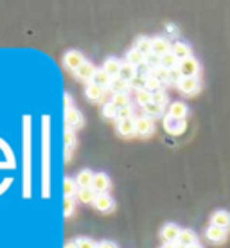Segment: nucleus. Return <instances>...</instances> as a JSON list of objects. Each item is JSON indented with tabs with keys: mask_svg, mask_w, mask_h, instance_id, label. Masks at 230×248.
Wrapping results in <instances>:
<instances>
[{
	"mask_svg": "<svg viewBox=\"0 0 230 248\" xmlns=\"http://www.w3.org/2000/svg\"><path fill=\"white\" fill-rule=\"evenodd\" d=\"M211 223L214 225V227H219V229L229 230L230 229V212L216 211L211 217Z\"/></svg>",
	"mask_w": 230,
	"mask_h": 248,
	"instance_id": "obj_10",
	"label": "nucleus"
},
{
	"mask_svg": "<svg viewBox=\"0 0 230 248\" xmlns=\"http://www.w3.org/2000/svg\"><path fill=\"white\" fill-rule=\"evenodd\" d=\"M205 236H207V239H209V241H212V243H221V241H225V239H227V230L211 225V227L207 229Z\"/></svg>",
	"mask_w": 230,
	"mask_h": 248,
	"instance_id": "obj_15",
	"label": "nucleus"
},
{
	"mask_svg": "<svg viewBox=\"0 0 230 248\" xmlns=\"http://www.w3.org/2000/svg\"><path fill=\"white\" fill-rule=\"evenodd\" d=\"M151 101H153V93L148 92V90H140V92H137V103L140 106H146V105H150Z\"/></svg>",
	"mask_w": 230,
	"mask_h": 248,
	"instance_id": "obj_33",
	"label": "nucleus"
},
{
	"mask_svg": "<svg viewBox=\"0 0 230 248\" xmlns=\"http://www.w3.org/2000/svg\"><path fill=\"white\" fill-rule=\"evenodd\" d=\"M119 121H126V119H133V108L131 106H124V108H119L117 112Z\"/></svg>",
	"mask_w": 230,
	"mask_h": 248,
	"instance_id": "obj_38",
	"label": "nucleus"
},
{
	"mask_svg": "<svg viewBox=\"0 0 230 248\" xmlns=\"http://www.w3.org/2000/svg\"><path fill=\"white\" fill-rule=\"evenodd\" d=\"M185 126H187L185 121L174 119V117H171V115L164 117V128H166V131L171 133V135H182V133L185 131Z\"/></svg>",
	"mask_w": 230,
	"mask_h": 248,
	"instance_id": "obj_3",
	"label": "nucleus"
},
{
	"mask_svg": "<svg viewBox=\"0 0 230 248\" xmlns=\"http://www.w3.org/2000/svg\"><path fill=\"white\" fill-rule=\"evenodd\" d=\"M97 248H117V247H115V243H112V241H101V243H97Z\"/></svg>",
	"mask_w": 230,
	"mask_h": 248,
	"instance_id": "obj_43",
	"label": "nucleus"
},
{
	"mask_svg": "<svg viewBox=\"0 0 230 248\" xmlns=\"http://www.w3.org/2000/svg\"><path fill=\"white\" fill-rule=\"evenodd\" d=\"M168 29H169V32H176V27H174V25H168Z\"/></svg>",
	"mask_w": 230,
	"mask_h": 248,
	"instance_id": "obj_47",
	"label": "nucleus"
},
{
	"mask_svg": "<svg viewBox=\"0 0 230 248\" xmlns=\"http://www.w3.org/2000/svg\"><path fill=\"white\" fill-rule=\"evenodd\" d=\"M189 248H203V247H199V245H194V247H189Z\"/></svg>",
	"mask_w": 230,
	"mask_h": 248,
	"instance_id": "obj_49",
	"label": "nucleus"
},
{
	"mask_svg": "<svg viewBox=\"0 0 230 248\" xmlns=\"http://www.w3.org/2000/svg\"><path fill=\"white\" fill-rule=\"evenodd\" d=\"M112 76L110 74H106L103 68H99L97 72H95V76H93V79H92V83H95L97 87H101V88H106V87H110V83H112Z\"/></svg>",
	"mask_w": 230,
	"mask_h": 248,
	"instance_id": "obj_22",
	"label": "nucleus"
},
{
	"mask_svg": "<svg viewBox=\"0 0 230 248\" xmlns=\"http://www.w3.org/2000/svg\"><path fill=\"white\" fill-rule=\"evenodd\" d=\"M184 79V76L178 68H173V70H169V83H176V85H180V81Z\"/></svg>",
	"mask_w": 230,
	"mask_h": 248,
	"instance_id": "obj_40",
	"label": "nucleus"
},
{
	"mask_svg": "<svg viewBox=\"0 0 230 248\" xmlns=\"http://www.w3.org/2000/svg\"><path fill=\"white\" fill-rule=\"evenodd\" d=\"M130 88L137 90V92L146 90V78H142V76H135V78L130 81Z\"/></svg>",
	"mask_w": 230,
	"mask_h": 248,
	"instance_id": "obj_34",
	"label": "nucleus"
},
{
	"mask_svg": "<svg viewBox=\"0 0 230 248\" xmlns=\"http://www.w3.org/2000/svg\"><path fill=\"white\" fill-rule=\"evenodd\" d=\"M105 93V88L97 87L95 83H88L87 88H85V95H87L90 101H99Z\"/></svg>",
	"mask_w": 230,
	"mask_h": 248,
	"instance_id": "obj_21",
	"label": "nucleus"
},
{
	"mask_svg": "<svg viewBox=\"0 0 230 248\" xmlns=\"http://www.w3.org/2000/svg\"><path fill=\"white\" fill-rule=\"evenodd\" d=\"M187 113H189V108H187L185 103H180V101H176L173 105L169 106V115L174 119H180V121H185Z\"/></svg>",
	"mask_w": 230,
	"mask_h": 248,
	"instance_id": "obj_13",
	"label": "nucleus"
},
{
	"mask_svg": "<svg viewBox=\"0 0 230 248\" xmlns=\"http://www.w3.org/2000/svg\"><path fill=\"white\" fill-rule=\"evenodd\" d=\"M93 176H95V174H93L92 171L85 169V171H81V173L77 174V178H76V184L79 186V189H85V187H92Z\"/></svg>",
	"mask_w": 230,
	"mask_h": 248,
	"instance_id": "obj_20",
	"label": "nucleus"
},
{
	"mask_svg": "<svg viewBox=\"0 0 230 248\" xmlns=\"http://www.w3.org/2000/svg\"><path fill=\"white\" fill-rule=\"evenodd\" d=\"M110 88H112L113 93H128V90H131L130 83L121 79V78H113L112 83H110Z\"/></svg>",
	"mask_w": 230,
	"mask_h": 248,
	"instance_id": "obj_23",
	"label": "nucleus"
},
{
	"mask_svg": "<svg viewBox=\"0 0 230 248\" xmlns=\"http://www.w3.org/2000/svg\"><path fill=\"white\" fill-rule=\"evenodd\" d=\"M65 123H67V128H69V130L81 128V126H83V115H81L76 108H70V110L65 112Z\"/></svg>",
	"mask_w": 230,
	"mask_h": 248,
	"instance_id": "obj_9",
	"label": "nucleus"
},
{
	"mask_svg": "<svg viewBox=\"0 0 230 248\" xmlns=\"http://www.w3.org/2000/svg\"><path fill=\"white\" fill-rule=\"evenodd\" d=\"M93 207L101 212H110L113 209V198L108 194V192H105V194H97V200H95Z\"/></svg>",
	"mask_w": 230,
	"mask_h": 248,
	"instance_id": "obj_12",
	"label": "nucleus"
},
{
	"mask_svg": "<svg viewBox=\"0 0 230 248\" xmlns=\"http://www.w3.org/2000/svg\"><path fill=\"white\" fill-rule=\"evenodd\" d=\"M144 112H146V115H148V117H158V115H162V113H164V106L151 101L150 105L144 106Z\"/></svg>",
	"mask_w": 230,
	"mask_h": 248,
	"instance_id": "obj_27",
	"label": "nucleus"
},
{
	"mask_svg": "<svg viewBox=\"0 0 230 248\" xmlns=\"http://www.w3.org/2000/svg\"><path fill=\"white\" fill-rule=\"evenodd\" d=\"M117 131L123 137H131L137 133L135 130V119H126V121H119Z\"/></svg>",
	"mask_w": 230,
	"mask_h": 248,
	"instance_id": "obj_16",
	"label": "nucleus"
},
{
	"mask_svg": "<svg viewBox=\"0 0 230 248\" xmlns=\"http://www.w3.org/2000/svg\"><path fill=\"white\" fill-rule=\"evenodd\" d=\"M76 243H77V248H97V243H93L90 237H77Z\"/></svg>",
	"mask_w": 230,
	"mask_h": 248,
	"instance_id": "obj_39",
	"label": "nucleus"
},
{
	"mask_svg": "<svg viewBox=\"0 0 230 248\" xmlns=\"http://www.w3.org/2000/svg\"><path fill=\"white\" fill-rule=\"evenodd\" d=\"M95 72H97V68L93 67L92 63L85 62L79 68H77V70H76L74 74H76V78H77L79 81H87V83H92Z\"/></svg>",
	"mask_w": 230,
	"mask_h": 248,
	"instance_id": "obj_7",
	"label": "nucleus"
},
{
	"mask_svg": "<svg viewBox=\"0 0 230 248\" xmlns=\"http://www.w3.org/2000/svg\"><path fill=\"white\" fill-rule=\"evenodd\" d=\"M63 212H65V216H70L74 212V198L63 200Z\"/></svg>",
	"mask_w": 230,
	"mask_h": 248,
	"instance_id": "obj_41",
	"label": "nucleus"
},
{
	"mask_svg": "<svg viewBox=\"0 0 230 248\" xmlns=\"http://www.w3.org/2000/svg\"><path fill=\"white\" fill-rule=\"evenodd\" d=\"M65 248H77V243H76V241H69L67 245H65Z\"/></svg>",
	"mask_w": 230,
	"mask_h": 248,
	"instance_id": "obj_45",
	"label": "nucleus"
},
{
	"mask_svg": "<svg viewBox=\"0 0 230 248\" xmlns=\"http://www.w3.org/2000/svg\"><path fill=\"white\" fill-rule=\"evenodd\" d=\"M160 65L164 68H168V70H173V68H178V65H180V60L174 56L173 50H171V52H168L166 56L160 58Z\"/></svg>",
	"mask_w": 230,
	"mask_h": 248,
	"instance_id": "obj_25",
	"label": "nucleus"
},
{
	"mask_svg": "<svg viewBox=\"0 0 230 248\" xmlns=\"http://www.w3.org/2000/svg\"><path fill=\"white\" fill-rule=\"evenodd\" d=\"M135 49H138L142 54H146V56L151 54V40L148 36H140L137 42H135Z\"/></svg>",
	"mask_w": 230,
	"mask_h": 248,
	"instance_id": "obj_28",
	"label": "nucleus"
},
{
	"mask_svg": "<svg viewBox=\"0 0 230 248\" xmlns=\"http://www.w3.org/2000/svg\"><path fill=\"white\" fill-rule=\"evenodd\" d=\"M146 90L151 93H156L162 90V83L158 79H155L153 76H150V78H146Z\"/></svg>",
	"mask_w": 230,
	"mask_h": 248,
	"instance_id": "obj_31",
	"label": "nucleus"
},
{
	"mask_svg": "<svg viewBox=\"0 0 230 248\" xmlns=\"http://www.w3.org/2000/svg\"><path fill=\"white\" fill-rule=\"evenodd\" d=\"M74 144H76V137H74V131L72 130H65V148H67V156H69V151L70 148H74Z\"/></svg>",
	"mask_w": 230,
	"mask_h": 248,
	"instance_id": "obj_35",
	"label": "nucleus"
},
{
	"mask_svg": "<svg viewBox=\"0 0 230 248\" xmlns=\"http://www.w3.org/2000/svg\"><path fill=\"white\" fill-rule=\"evenodd\" d=\"M83 63H85V56L81 54L79 50H69L63 56V65H65V68H69L70 72H76Z\"/></svg>",
	"mask_w": 230,
	"mask_h": 248,
	"instance_id": "obj_1",
	"label": "nucleus"
},
{
	"mask_svg": "<svg viewBox=\"0 0 230 248\" xmlns=\"http://www.w3.org/2000/svg\"><path fill=\"white\" fill-rule=\"evenodd\" d=\"M138 72H137V68L133 67V65H130V63H123V67H121V72H119V76L117 78H121V79H124V81H128L130 83L135 76H137Z\"/></svg>",
	"mask_w": 230,
	"mask_h": 248,
	"instance_id": "obj_24",
	"label": "nucleus"
},
{
	"mask_svg": "<svg viewBox=\"0 0 230 248\" xmlns=\"http://www.w3.org/2000/svg\"><path fill=\"white\" fill-rule=\"evenodd\" d=\"M178 70L182 72L184 78H198V72H199V63L198 60H194L193 56L180 62L178 65Z\"/></svg>",
	"mask_w": 230,
	"mask_h": 248,
	"instance_id": "obj_2",
	"label": "nucleus"
},
{
	"mask_svg": "<svg viewBox=\"0 0 230 248\" xmlns=\"http://www.w3.org/2000/svg\"><path fill=\"white\" fill-rule=\"evenodd\" d=\"M162 248H176V245H173V243H166Z\"/></svg>",
	"mask_w": 230,
	"mask_h": 248,
	"instance_id": "obj_46",
	"label": "nucleus"
},
{
	"mask_svg": "<svg viewBox=\"0 0 230 248\" xmlns=\"http://www.w3.org/2000/svg\"><path fill=\"white\" fill-rule=\"evenodd\" d=\"M76 182H72L70 178H65L63 180V192H65V198H72L76 194Z\"/></svg>",
	"mask_w": 230,
	"mask_h": 248,
	"instance_id": "obj_32",
	"label": "nucleus"
},
{
	"mask_svg": "<svg viewBox=\"0 0 230 248\" xmlns=\"http://www.w3.org/2000/svg\"><path fill=\"white\" fill-rule=\"evenodd\" d=\"M176 248H189V247H184V245H176Z\"/></svg>",
	"mask_w": 230,
	"mask_h": 248,
	"instance_id": "obj_48",
	"label": "nucleus"
},
{
	"mask_svg": "<svg viewBox=\"0 0 230 248\" xmlns=\"http://www.w3.org/2000/svg\"><path fill=\"white\" fill-rule=\"evenodd\" d=\"M65 108H67V110H70V95H69V93H65Z\"/></svg>",
	"mask_w": 230,
	"mask_h": 248,
	"instance_id": "obj_44",
	"label": "nucleus"
},
{
	"mask_svg": "<svg viewBox=\"0 0 230 248\" xmlns=\"http://www.w3.org/2000/svg\"><path fill=\"white\" fill-rule=\"evenodd\" d=\"M180 232L182 230L178 229V225L174 223H168L164 225V229H162V239L166 243H178V237H180Z\"/></svg>",
	"mask_w": 230,
	"mask_h": 248,
	"instance_id": "obj_8",
	"label": "nucleus"
},
{
	"mask_svg": "<svg viewBox=\"0 0 230 248\" xmlns=\"http://www.w3.org/2000/svg\"><path fill=\"white\" fill-rule=\"evenodd\" d=\"M171 49H173V45L169 44L166 38L162 36H156L151 40V52L153 54H156V56H166L168 52H171Z\"/></svg>",
	"mask_w": 230,
	"mask_h": 248,
	"instance_id": "obj_5",
	"label": "nucleus"
},
{
	"mask_svg": "<svg viewBox=\"0 0 230 248\" xmlns=\"http://www.w3.org/2000/svg\"><path fill=\"white\" fill-rule=\"evenodd\" d=\"M117 108L112 105V103H106L105 106H103V115H105L106 119H117Z\"/></svg>",
	"mask_w": 230,
	"mask_h": 248,
	"instance_id": "obj_36",
	"label": "nucleus"
},
{
	"mask_svg": "<svg viewBox=\"0 0 230 248\" xmlns=\"http://www.w3.org/2000/svg\"><path fill=\"white\" fill-rule=\"evenodd\" d=\"M77 196L83 203H95V200H97V192L93 191L92 187H85V189H79L77 192Z\"/></svg>",
	"mask_w": 230,
	"mask_h": 248,
	"instance_id": "obj_26",
	"label": "nucleus"
},
{
	"mask_svg": "<svg viewBox=\"0 0 230 248\" xmlns=\"http://www.w3.org/2000/svg\"><path fill=\"white\" fill-rule=\"evenodd\" d=\"M182 93H185V95H194V93L199 92V79L198 78H184L180 81V85H178Z\"/></svg>",
	"mask_w": 230,
	"mask_h": 248,
	"instance_id": "obj_6",
	"label": "nucleus"
},
{
	"mask_svg": "<svg viewBox=\"0 0 230 248\" xmlns=\"http://www.w3.org/2000/svg\"><path fill=\"white\" fill-rule=\"evenodd\" d=\"M150 76H153V78H155V79H158L160 83H169V70H168V68H164L162 65H160V67L153 68Z\"/></svg>",
	"mask_w": 230,
	"mask_h": 248,
	"instance_id": "obj_30",
	"label": "nucleus"
},
{
	"mask_svg": "<svg viewBox=\"0 0 230 248\" xmlns=\"http://www.w3.org/2000/svg\"><path fill=\"white\" fill-rule=\"evenodd\" d=\"M135 130H137V135L140 137H148L153 133L155 130V124H153V119L148 117V115H142L135 121Z\"/></svg>",
	"mask_w": 230,
	"mask_h": 248,
	"instance_id": "obj_4",
	"label": "nucleus"
},
{
	"mask_svg": "<svg viewBox=\"0 0 230 248\" xmlns=\"http://www.w3.org/2000/svg\"><path fill=\"white\" fill-rule=\"evenodd\" d=\"M92 189L97 194H105L108 189H110V178L103 173H97L93 176V184H92Z\"/></svg>",
	"mask_w": 230,
	"mask_h": 248,
	"instance_id": "obj_11",
	"label": "nucleus"
},
{
	"mask_svg": "<svg viewBox=\"0 0 230 248\" xmlns=\"http://www.w3.org/2000/svg\"><path fill=\"white\" fill-rule=\"evenodd\" d=\"M153 103H158V105H166L168 103V93L164 92V90H160V92L153 93Z\"/></svg>",
	"mask_w": 230,
	"mask_h": 248,
	"instance_id": "obj_42",
	"label": "nucleus"
},
{
	"mask_svg": "<svg viewBox=\"0 0 230 248\" xmlns=\"http://www.w3.org/2000/svg\"><path fill=\"white\" fill-rule=\"evenodd\" d=\"M112 105L115 108H124V106H130V95L128 93H113L112 97Z\"/></svg>",
	"mask_w": 230,
	"mask_h": 248,
	"instance_id": "obj_29",
	"label": "nucleus"
},
{
	"mask_svg": "<svg viewBox=\"0 0 230 248\" xmlns=\"http://www.w3.org/2000/svg\"><path fill=\"white\" fill-rule=\"evenodd\" d=\"M178 245H184V247H194L198 245V237L193 230H182L180 237H178Z\"/></svg>",
	"mask_w": 230,
	"mask_h": 248,
	"instance_id": "obj_19",
	"label": "nucleus"
},
{
	"mask_svg": "<svg viewBox=\"0 0 230 248\" xmlns=\"http://www.w3.org/2000/svg\"><path fill=\"white\" fill-rule=\"evenodd\" d=\"M126 63L133 65L135 68L142 67V65H146V54H142L138 49H131L130 52L126 54Z\"/></svg>",
	"mask_w": 230,
	"mask_h": 248,
	"instance_id": "obj_14",
	"label": "nucleus"
},
{
	"mask_svg": "<svg viewBox=\"0 0 230 248\" xmlns=\"http://www.w3.org/2000/svg\"><path fill=\"white\" fill-rule=\"evenodd\" d=\"M121 67H123V63L115 60V58H108L103 65V70H105L106 74H110L112 78H117L119 72H121Z\"/></svg>",
	"mask_w": 230,
	"mask_h": 248,
	"instance_id": "obj_17",
	"label": "nucleus"
},
{
	"mask_svg": "<svg viewBox=\"0 0 230 248\" xmlns=\"http://www.w3.org/2000/svg\"><path fill=\"white\" fill-rule=\"evenodd\" d=\"M146 67L151 68V70L156 67H160V56H156V54H153V52L148 54V56H146Z\"/></svg>",
	"mask_w": 230,
	"mask_h": 248,
	"instance_id": "obj_37",
	"label": "nucleus"
},
{
	"mask_svg": "<svg viewBox=\"0 0 230 248\" xmlns=\"http://www.w3.org/2000/svg\"><path fill=\"white\" fill-rule=\"evenodd\" d=\"M173 54L180 62H184V60H187V58H191V49H189V45L184 44V42H176V44H173Z\"/></svg>",
	"mask_w": 230,
	"mask_h": 248,
	"instance_id": "obj_18",
	"label": "nucleus"
}]
</instances>
